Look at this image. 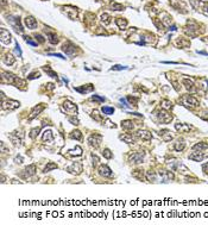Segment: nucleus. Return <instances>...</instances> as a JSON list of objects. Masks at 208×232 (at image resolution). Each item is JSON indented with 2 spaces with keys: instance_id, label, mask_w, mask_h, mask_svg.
I'll return each instance as SVG.
<instances>
[{
  "instance_id": "nucleus-14",
  "label": "nucleus",
  "mask_w": 208,
  "mask_h": 232,
  "mask_svg": "<svg viewBox=\"0 0 208 232\" xmlns=\"http://www.w3.org/2000/svg\"><path fill=\"white\" fill-rule=\"evenodd\" d=\"M43 110H44V106H43V105H38V106L33 107V110H32V112H31V114H30V119H33L35 117H37V115L40 114Z\"/></svg>"
},
{
  "instance_id": "nucleus-10",
  "label": "nucleus",
  "mask_w": 208,
  "mask_h": 232,
  "mask_svg": "<svg viewBox=\"0 0 208 232\" xmlns=\"http://www.w3.org/2000/svg\"><path fill=\"white\" fill-rule=\"evenodd\" d=\"M25 25L29 28V29H36L37 28V20L33 17H26L25 18Z\"/></svg>"
},
{
  "instance_id": "nucleus-52",
  "label": "nucleus",
  "mask_w": 208,
  "mask_h": 232,
  "mask_svg": "<svg viewBox=\"0 0 208 232\" xmlns=\"http://www.w3.org/2000/svg\"><path fill=\"white\" fill-rule=\"evenodd\" d=\"M106 123H107V126H110V127H113V129L116 127V126H115L114 124H112V122H110V120H106Z\"/></svg>"
},
{
  "instance_id": "nucleus-3",
  "label": "nucleus",
  "mask_w": 208,
  "mask_h": 232,
  "mask_svg": "<svg viewBox=\"0 0 208 232\" xmlns=\"http://www.w3.org/2000/svg\"><path fill=\"white\" fill-rule=\"evenodd\" d=\"M157 118H158V120H159L161 123L166 124V123H169V122L173 119V115L169 114L166 111H161V112H158V114H157Z\"/></svg>"
},
{
  "instance_id": "nucleus-22",
  "label": "nucleus",
  "mask_w": 208,
  "mask_h": 232,
  "mask_svg": "<svg viewBox=\"0 0 208 232\" xmlns=\"http://www.w3.org/2000/svg\"><path fill=\"white\" fill-rule=\"evenodd\" d=\"M121 126L125 129V130H132V129H133V123H132V120H124L121 123Z\"/></svg>"
},
{
  "instance_id": "nucleus-6",
  "label": "nucleus",
  "mask_w": 208,
  "mask_h": 232,
  "mask_svg": "<svg viewBox=\"0 0 208 232\" xmlns=\"http://www.w3.org/2000/svg\"><path fill=\"white\" fill-rule=\"evenodd\" d=\"M3 110H15L19 107V102L16 100H8V101H3Z\"/></svg>"
},
{
  "instance_id": "nucleus-36",
  "label": "nucleus",
  "mask_w": 208,
  "mask_h": 232,
  "mask_svg": "<svg viewBox=\"0 0 208 232\" xmlns=\"http://www.w3.org/2000/svg\"><path fill=\"white\" fill-rule=\"evenodd\" d=\"M162 107H163V110H169V108H171V107H173V104H171L170 101L164 100V101L162 102Z\"/></svg>"
},
{
  "instance_id": "nucleus-2",
  "label": "nucleus",
  "mask_w": 208,
  "mask_h": 232,
  "mask_svg": "<svg viewBox=\"0 0 208 232\" xmlns=\"http://www.w3.org/2000/svg\"><path fill=\"white\" fill-rule=\"evenodd\" d=\"M67 172L70 173V174H76V175H79V174L82 172V164H81L80 162H75V163H73L71 165L67 167Z\"/></svg>"
},
{
  "instance_id": "nucleus-46",
  "label": "nucleus",
  "mask_w": 208,
  "mask_h": 232,
  "mask_svg": "<svg viewBox=\"0 0 208 232\" xmlns=\"http://www.w3.org/2000/svg\"><path fill=\"white\" fill-rule=\"evenodd\" d=\"M92 117H93V118H95V120H98V122H100V120H101V118L99 117V113H98L96 111H94V112H93V115H92Z\"/></svg>"
},
{
  "instance_id": "nucleus-5",
  "label": "nucleus",
  "mask_w": 208,
  "mask_h": 232,
  "mask_svg": "<svg viewBox=\"0 0 208 232\" xmlns=\"http://www.w3.org/2000/svg\"><path fill=\"white\" fill-rule=\"evenodd\" d=\"M62 50L66 53L67 55H73L75 51H76V47L71 43V42H66L62 47Z\"/></svg>"
},
{
  "instance_id": "nucleus-4",
  "label": "nucleus",
  "mask_w": 208,
  "mask_h": 232,
  "mask_svg": "<svg viewBox=\"0 0 208 232\" xmlns=\"http://www.w3.org/2000/svg\"><path fill=\"white\" fill-rule=\"evenodd\" d=\"M101 139H102V137L100 135H93V136H90L88 138V143H89L90 147L98 148L100 145V143H101Z\"/></svg>"
},
{
  "instance_id": "nucleus-31",
  "label": "nucleus",
  "mask_w": 208,
  "mask_h": 232,
  "mask_svg": "<svg viewBox=\"0 0 208 232\" xmlns=\"http://www.w3.org/2000/svg\"><path fill=\"white\" fill-rule=\"evenodd\" d=\"M184 147H186V144L183 143V140H181V142L178 140L177 143L175 144V150H176V151H182V150L184 149Z\"/></svg>"
},
{
  "instance_id": "nucleus-26",
  "label": "nucleus",
  "mask_w": 208,
  "mask_h": 232,
  "mask_svg": "<svg viewBox=\"0 0 208 232\" xmlns=\"http://www.w3.org/2000/svg\"><path fill=\"white\" fill-rule=\"evenodd\" d=\"M120 139H123L124 142H126V143H128V144H131L135 142V138L131 135H123V136H120Z\"/></svg>"
},
{
  "instance_id": "nucleus-51",
  "label": "nucleus",
  "mask_w": 208,
  "mask_h": 232,
  "mask_svg": "<svg viewBox=\"0 0 208 232\" xmlns=\"http://www.w3.org/2000/svg\"><path fill=\"white\" fill-rule=\"evenodd\" d=\"M36 38H38V41H40L41 43H43V42L45 41V40H44V38H43L41 35H36Z\"/></svg>"
},
{
  "instance_id": "nucleus-43",
  "label": "nucleus",
  "mask_w": 208,
  "mask_h": 232,
  "mask_svg": "<svg viewBox=\"0 0 208 232\" xmlns=\"http://www.w3.org/2000/svg\"><path fill=\"white\" fill-rule=\"evenodd\" d=\"M16 54L18 55V57L21 56V50H20V47H19L18 43H16Z\"/></svg>"
},
{
  "instance_id": "nucleus-48",
  "label": "nucleus",
  "mask_w": 208,
  "mask_h": 232,
  "mask_svg": "<svg viewBox=\"0 0 208 232\" xmlns=\"http://www.w3.org/2000/svg\"><path fill=\"white\" fill-rule=\"evenodd\" d=\"M127 99H128V101H131V102H133V106H137L136 104H137V100H138V99H135V98H131V97H128Z\"/></svg>"
},
{
  "instance_id": "nucleus-27",
  "label": "nucleus",
  "mask_w": 208,
  "mask_h": 232,
  "mask_svg": "<svg viewBox=\"0 0 208 232\" xmlns=\"http://www.w3.org/2000/svg\"><path fill=\"white\" fill-rule=\"evenodd\" d=\"M186 105L187 104H190L191 106H198V104H199V101L196 100V99H195V98H193V97H187L186 98Z\"/></svg>"
},
{
  "instance_id": "nucleus-41",
  "label": "nucleus",
  "mask_w": 208,
  "mask_h": 232,
  "mask_svg": "<svg viewBox=\"0 0 208 232\" xmlns=\"http://www.w3.org/2000/svg\"><path fill=\"white\" fill-rule=\"evenodd\" d=\"M92 100H95V101H101V102H103V101H105V98H103V97H99V95H93V97H92Z\"/></svg>"
},
{
  "instance_id": "nucleus-45",
  "label": "nucleus",
  "mask_w": 208,
  "mask_h": 232,
  "mask_svg": "<svg viewBox=\"0 0 208 232\" xmlns=\"http://www.w3.org/2000/svg\"><path fill=\"white\" fill-rule=\"evenodd\" d=\"M148 179L150 180V181H156V176H155V174L153 173H148Z\"/></svg>"
},
{
  "instance_id": "nucleus-15",
  "label": "nucleus",
  "mask_w": 208,
  "mask_h": 232,
  "mask_svg": "<svg viewBox=\"0 0 208 232\" xmlns=\"http://www.w3.org/2000/svg\"><path fill=\"white\" fill-rule=\"evenodd\" d=\"M1 42L3 43H10L11 42V35L5 29H1Z\"/></svg>"
},
{
  "instance_id": "nucleus-28",
  "label": "nucleus",
  "mask_w": 208,
  "mask_h": 232,
  "mask_svg": "<svg viewBox=\"0 0 208 232\" xmlns=\"http://www.w3.org/2000/svg\"><path fill=\"white\" fill-rule=\"evenodd\" d=\"M101 111H102L103 114H106V115H111V114L114 113V108L113 107H108V106H103L101 108Z\"/></svg>"
},
{
  "instance_id": "nucleus-35",
  "label": "nucleus",
  "mask_w": 208,
  "mask_h": 232,
  "mask_svg": "<svg viewBox=\"0 0 208 232\" xmlns=\"http://www.w3.org/2000/svg\"><path fill=\"white\" fill-rule=\"evenodd\" d=\"M207 148H208V145H207V144H203V143H199V144H196V145H194V150H199V151H202V150L207 149Z\"/></svg>"
},
{
  "instance_id": "nucleus-8",
  "label": "nucleus",
  "mask_w": 208,
  "mask_h": 232,
  "mask_svg": "<svg viewBox=\"0 0 208 232\" xmlns=\"http://www.w3.org/2000/svg\"><path fill=\"white\" fill-rule=\"evenodd\" d=\"M64 108H66L67 112H71L73 115L77 114V107H76V105H74L73 102H70V101H66V102H64Z\"/></svg>"
},
{
  "instance_id": "nucleus-29",
  "label": "nucleus",
  "mask_w": 208,
  "mask_h": 232,
  "mask_svg": "<svg viewBox=\"0 0 208 232\" xmlns=\"http://www.w3.org/2000/svg\"><path fill=\"white\" fill-rule=\"evenodd\" d=\"M70 137H71L73 139H76V140H81V139H82V133H81L79 130H76V131H73V132H71Z\"/></svg>"
},
{
  "instance_id": "nucleus-11",
  "label": "nucleus",
  "mask_w": 208,
  "mask_h": 232,
  "mask_svg": "<svg viewBox=\"0 0 208 232\" xmlns=\"http://www.w3.org/2000/svg\"><path fill=\"white\" fill-rule=\"evenodd\" d=\"M130 161L135 164H138V163H141L143 161V154H138V152H135L132 154L131 156H130Z\"/></svg>"
},
{
  "instance_id": "nucleus-44",
  "label": "nucleus",
  "mask_w": 208,
  "mask_h": 232,
  "mask_svg": "<svg viewBox=\"0 0 208 232\" xmlns=\"http://www.w3.org/2000/svg\"><path fill=\"white\" fill-rule=\"evenodd\" d=\"M183 83L186 85V87H187L188 89H190V88L193 87V81H189V80H184V81H183Z\"/></svg>"
},
{
  "instance_id": "nucleus-21",
  "label": "nucleus",
  "mask_w": 208,
  "mask_h": 232,
  "mask_svg": "<svg viewBox=\"0 0 208 232\" xmlns=\"http://www.w3.org/2000/svg\"><path fill=\"white\" fill-rule=\"evenodd\" d=\"M176 130H178V131H182V132H187V131H189L190 130V127L188 126V125H186V124H176Z\"/></svg>"
},
{
  "instance_id": "nucleus-13",
  "label": "nucleus",
  "mask_w": 208,
  "mask_h": 232,
  "mask_svg": "<svg viewBox=\"0 0 208 232\" xmlns=\"http://www.w3.org/2000/svg\"><path fill=\"white\" fill-rule=\"evenodd\" d=\"M137 137H139V138H141V139H144V140H150V139L152 138L151 133H150L149 131H145V130H139V131L137 132Z\"/></svg>"
},
{
  "instance_id": "nucleus-18",
  "label": "nucleus",
  "mask_w": 208,
  "mask_h": 232,
  "mask_svg": "<svg viewBox=\"0 0 208 232\" xmlns=\"http://www.w3.org/2000/svg\"><path fill=\"white\" fill-rule=\"evenodd\" d=\"M68 152H69V155H71V156H81V155H82V149L77 145L75 149L69 150Z\"/></svg>"
},
{
  "instance_id": "nucleus-38",
  "label": "nucleus",
  "mask_w": 208,
  "mask_h": 232,
  "mask_svg": "<svg viewBox=\"0 0 208 232\" xmlns=\"http://www.w3.org/2000/svg\"><path fill=\"white\" fill-rule=\"evenodd\" d=\"M38 133H40V129H33V130H31V132H30V137L32 138V139H35L37 136H38Z\"/></svg>"
},
{
  "instance_id": "nucleus-1",
  "label": "nucleus",
  "mask_w": 208,
  "mask_h": 232,
  "mask_svg": "<svg viewBox=\"0 0 208 232\" xmlns=\"http://www.w3.org/2000/svg\"><path fill=\"white\" fill-rule=\"evenodd\" d=\"M7 22L11 24V26L17 32H19V33H23V26H21V24H20V20H19V18H17V17H13V16H10V17H7Z\"/></svg>"
},
{
  "instance_id": "nucleus-23",
  "label": "nucleus",
  "mask_w": 208,
  "mask_h": 232,
  "mask_svg": "<svg viewBox=\"0 0 208 232\" xmlns=\"http://www.w3.org/2000/svg\"><path fill=\"white\" fill-rule=\"evenodd\" d=\"M48 37H49V42L50 43L56 44L58 42V38H57L56 33H54V32H48Z\"/></svg>"
},
{
  "instance_id": "nucleus-42",
  "label": "nucleus",
  "mask_w": 208,
  "mask_h": 232,
  "mask_svg": "<svg viewBox=\"0 0 208 232\" xmlns=\"http://www.w3.org/2000/svg\"><path fill=\"white\" fill-rule=\"evenodd\" d=\"M25 41H26L28 44H30V45H32V47H36V45H37L36 42H33L32 40H30V37H25Z\"/></svg>"
},
{
  "instance_id": "nucleus-55",
  "label": "nucleus",
  "mask_w": 208,
  "mask_h": 232,
  "mask_svg": "<svg viewBox=\"0 0 208 232\" xmlns=\"http://www.w3.org/2000/svg\"><path fill=\"white\" fill-rule=\"evenodd\" d=\"M207 85H208V81H207ZM207 87H208V86H207Z\"/></svg>"
},
{
  "instance_id": "nucleus-39",
  "label": "nucleus",
  "mask_w": 208,
  "mask_h": 232,
  "mask_svg": "<svg viewBox=\"0 0 208 232\" xmlns=\"http://www.w3.org/2000/svg\"><path fill=\"white\" fill-rule=\"evenodd\" d=\"M127 67H125V66H120V64H116V66H113L112 67V70H124V69H126Z\"/></svg>"
},
{
  "instance_id": "nucleus-33",
  "label": "nucleus",
  "mask_w": 208,
  "mask_h": 232,
  "mask_svg": "<svg viewBox=\"0 0 208 232\" xmlns=\"http://www.w3.org/2000/svg\"><path fill=\"white\" fill-rule=\"evenodd\" d=\"M15 57L13 56H12V55H7L6 56V58H5V63L7 64V66H12V64H13L15 63Z\"/></svg>"
},
{
  "instance_id": "nucleus-47",
  "label": "nucleus",
  "mask_w": 208,
  "mask_h": 232,
  "mask_svg": "<svg viewBox=\"0 0 208 232\" xmlns=\"http://www.w3.org/2000/svg\"><path fill=\"white\" fill-rule=\"evenodd\" d=\"M69 120L73 125H79V120H77L76 118H69Z\"/></svg>"
},
{
  "instance_id": "nucleus-20",
  "label": "nucleus",
  "mask_w": 208,
  "mask_h": 232,
  "mask_svg": "<svg viewBox=\"0 0 208 232\" xmlns=\"http://www.w3.org/2000/svg\"><path fill=\"white\" fill-rule=\"evenodd\" d=\"M36 173V165H29L25 168V174L26 176H32Z\"/></svg>"
},
{
  "instance_id": "nucleus-17",
  "label": "nucleus",
  "mask_w": 208,
  "mask_h": 232,
  "mask_svg": "<svg viewBox=\"0 0 208 232\" xmlns=\"http://www.w3.org/2000/svg\"><path fill=\"white\" fill-rule=\"evenodd\" d=\"M170 133H171L170 131H168V130H163V131H161V132H159V136H162V138H163L165 142H169L170 139H173V136H171Z\"/></svg>"
},
{
  "instance_id": "nucleus-9",
  "label": "nucleus",
  "mask_w": 208,
  "mask_h": 232,
  "mask_svg": "<svg viewBox=\"0 0 208 232\" xmlns=\"http://www.w3.org/2000/svg\"><path fill=\"white\" fill-rule=\"evenodd\" d=\"M99 173H100V175L105 176V177H111L112 176V170L108 168L107 165H100L99 167Z\"/></svg>"
},
{
  "instance_id": "nucleus-53",
  "label": "nucleus",
  "mask_w": 208,
  "mask_h": 232,
  "mask_svg": "<svg viewBox=\"0 0 208 232\" xmlns=\"http://www.w3.org/2000/svg\"><path fill=\"white\" fill-rule=\"evenodd\" d=\"M207 168H208V164H205V165H203V170L206 172V169H207Z\"/></svg>"
},
{
  "instance_id": "nucleus-54",
  "label": "nucleus",
  "mask_w": 208,
  "mask_h": 232,
  "mask_svg": "<svg viewBox=\"0 0 208 232\" xmlns=\"http://www.w3.org/2000/svg\"><path fill=\"white\" fill-rule=\"evenodd\" d=\"M201 1H203V3H207V1H208V0H201Z\"/></svg>"
},
{
  "instance_id": "nucleus-24",
  "label": "nucleus",
  "mask_w": 208,
  "mask_h": 232,
  "mask_svg": "<svg viewBox=\"0 0 208 232\" xmlns=\"http://www.w3.org/2000/svg\"><path fill=\"white\" fill-rule=\"evenodd\" d=\"M110 7H111L112 10H114V11H123V10H124V6H123V5H120V4H118V3H115V1H112V3L110 4Z\"/></svg>"
},
{
  "instance_id": "nucleus-37",
  "label": "nucleus",
  "mask_w": 208,
  "mask_h": 232,
  "mask_svg": "<svg viewBox=\"0 0 208 232\" xmlns=\"http://www.w3.org/2000/svg\"><path fill=\"white\" fill-rule=\"evenodd\" d=\"M102 155H103V157H106L108 160L113 157V155H112V152H111L110 149H105V150H103V152H102Z\"/></svg>"
},
{
  "instance_id": "nucleus-25",
  "label": "nucleus",
  "mask_w": 208,
  "mask_h": 232,
  "mask_svg": "<svg viewBox=\"0 0 208 232\" xmlns=\"http://www.w3.org/2000/svg\"><path fill=\"white\" fill-rule=\"evenodd\" d=\"M93 88H94V87H93L92 85H88V87H85V86H83L82 88H76V91L85 94V93H88V92H90V91H93Z\"/></svg>"
},
{
  "instance_id": "nucleus-16",
  "label": "nucleus",
  "mask_w": 208,
  "mask_h": 232,
  "mask_svg": "<svg viewBox=\"0 0 208 232\" xmlns=\"http://www.w3.org/2000/svg\"><path fill=\"white\" fill-rule=\"evenodd\" d=\"M43 140H44V142H45V140L53 142V140H54V135H53V132H51L50 130H45V131L43 132Z\"/></svg>"
},
{
  "instance_id": "nucleus-34",
  "label": "nucleus",
  "mask_w": 208,
  "mask_h": 232,
  "mask_svg": "<svg viewBox=\"0 0 208 232\" xmlns=\"http://www.w3.org/2000/svg\"><path fill=\"white\" fill-rule=\"evenodd\" d=\"M43 69L45 70V73H48L51 77H57V74L55 73V72H53V70H51V68L49 67V66H45V67H43Z\"/></svg>"
},
{
  "instance_id": "nucleus-49",
  "label": "nucleus",
  "mask_w": 208,
  "mask_h": 232,
  "mask_svg": "<svg viewBox=\"0 0 208 232\" xmlns=\"http://www.w3.org/2000/svg\"><path fill=\"white\" fill-rule=\"evenodd\" d=\"M120 102L123 104V106H124V107H126V108L128 107V105H127V102H126V100H125V99H123V98H121V99H120Z\"/></svg>"
},
{
  "instance_id": "nucleus-57",
  "label": "nucleus",
  "mask_w": 208,
  "mask_h": 232,
  "mask_svg": "<svg viewBox=\"0 0 208 232\" xmlns=\"http://www.w3.org/2000/svg\"><path fill=\"white\" fill-rule=\"evenodd\" d=\"M207 10H208V8H207Z\"/></svg>"
},
{
  "instance_id": "nucleus-32",
  "label": "nucleus",
  "mask_w": 208,
  "mask_h": 232,
  "mask_svg": "<svg viewBox=\"0 0 208 232\" xmlns=\"http://www.w3.org/2000/svg\"><path fill=\"white\" fill-rule=\"evenodd\" d=\"M101 20H102L103 24L108 25V24L111 23V17H110L107 13H103V15H101Z\"/></svg>"
},
{
  "instance_id": "nucleus-7",
  "label": "nucleus",
  "mask_w": 208,
  "mask_h": 232,
  "mask_svg": "<svg viewBox=\"0 0 208 232\" xmlns=\"http://www.w3.org/2000/svg\"><path fill=\"white\" fill-rule=\"evenodd\" d=\"M63 10H64V13H66L70 19H75L76 18L77 10L75 7H73V6H66V7H63Z\"/></svg>"
},
{
  "instance_id": "nucleus-40",
  "label": "nucleus",
  "mask_w": 208,
  "mask_h": 232,
  "mask_svg": "<svg viewBox=\"0 0 208 232\" xmlns=\"http://www.w3.org/2000/svg\"><path fill=\"white\" fill-rule=\"evenodd\" d=\"M41 76V74L38 73V72H36V73H32V74H30V76H29V79L30 80H32V79H38V77Z\"/></svg>"
},
{
  "instance_id": "nucleus-50",
  "label": "nucleus",
  "mask_w": 208,
  "mask_h": 232,
  "mask_svg": "<svg viewBox=\"0 0 208 232\" xmlns=\"http://www.w3.org/2000/svg\"><path fill=\"white\" fill-rule=\"evenodd\" d=\"M50 56H56V57H60V58H62V60H64L66 57H63V55H61V54H49Z\"/></svg>"
},
{
  "instance_id": "nucleus-30",
  "label": "nucleus",
  "mask_w": 208,
  "mask_h": 232,
  "mask_svg": "<svg viewBox=\"0 0 208 232\" xmlns=\"http://www.w3.org/2000/svg\"><path fill=\"white\" fill-rule=\"evenodd\" d=\"M57 168V164L56 163H53V162H49L48 163V165L44 168V173H48V172H50L51 169H56Z\"/></svg>"
},
{
  "instance_id": "nucleus-12",
  "label": "nucleus",
  "mask_w": 208,
  "mask_h": 232,
  "mask_svg": "<svg viewBox=\"0 0 208 232\" xmlns=\"http://www.w3.org/2000/svg\"><path fill=\"white\" fill-rule=\"evenodd\" d=\"M189 158L190 160H194V161H196V162H201L203 158H205V155L201 152V151H195V152H193V154H190L189 155Z\"/></svg>"
},
{
  "instance_id": "nucleus-56",
  "label": "nucleus",
  "mask_w": 208,
  "mask_h": 232,
  "mask_svg": "<svg viewBox=\"0 0 208 232\" xmlns=\"http://www.w3.org/2000/svg\"><path fill=\"white\" fill-rule=\"evenodd\" d=\"M98 1H101V0H98Z\"/></svg>"
},
{
  "instance_id": "nucleus-19",
  "label": "nucleus",
  "mask_w": 208,
  "mask_h": 232,
  "mask_svg": "<svg viewBox=\"0 0 208 232\" xmlns=\"http://www.w3.org/2000/svg\"><path fill=\"white\" fill-rule=\"evenodd\" d=\"M115 23L119 26V29H121V30H125L126 26H127V22L125 19H123V18H118V19L115 20Z\"/></svg>"
}]
</instances>
